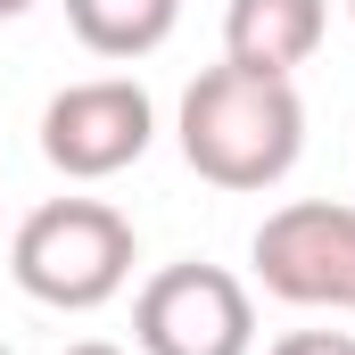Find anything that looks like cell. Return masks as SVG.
Here are the masks:
<instances>
[{
  "label": "cell",
  "mask_w": 355,
  "mask_h": 355,
  "mask_svg": "<svg viewBox=\"0 0 355 355\" xmlns=\"http://www.w3.org/2000/svg\"><path fill=\"white\" fill-rule=\"evenodd\" d=\"M182 157L190 174L215 190H272L306 149V99L289 75H257V67H207L182 91Z\"/></svg>",
  "instance_id": "obj_1"
},
{
  "label": "cell",
  "mask_w": 355,
  "mask_h": 355,
  "mask_svg": "<svg viewBox=\"0 0 355 355\" xmlns=\"http://www.w3.org/2000/svg\"><path fill=\"white\" fill-rule=\"evenodd\" d=\"M132 223L107 207V198H50L17 223L8 240V272L33 306H58V314H91L107 306L124 281H132Z\"/></svg>",
  "instance_id": "obj_2"
},
{
  "label": "cell",
  "mask_w": 355,
  "mask_h": 355,
  "mask_svg": "<svg viewBox=\"0 0 355 355\" xmlns=\"http://www.w3.org/2000/svg\"><path fill=\"white\" fill-rule=\"evenodd\" d=\"M132 347L141 355H248L257 306L248 281L223 265H166L132 297Z\"/></svg>",
  "instance_id": "obj_3"
},
{
  "label": "cell",
  "mask_w": 355,
  "mask_h": 355,
  "mask_svg": "<svg viewBox=\"0 0 355 355\" xmlns=\"http://www.w3.org/2000/svg\"><path fill=\"white\" fill-rule=\"evenodd\" d=\"M248 257H257V281L281 306L355 314V207H339V198H289V207H272L257 223Z\"/></svg>",
  "instance_id": "obj_4"
},
{
  "label": "cell",
  "mask_w": 355,
  "mask_h": 355,
  "mask_svg": "<svg viewBox=\"0 0 355 355\" xmlns=\"http://www.w3.org/2000/svg\"><path fill=\"white\" fill-rule=\"evenodd\" d=\"M157 141V107L132 75H91V83H67L50 107H42V157L67 182H107L124 166H141Z\"/></svg>",
  "instance_id": "obj_5"
},
{
  "label": "cell",
  "mask_w": 355,
  "mask_h": 355,
  "mask_svg": "<svg viewBox=\"0 0 355 355\" xmlns=\"http://www.w3.org/2000/svg\"><path fill=\"white\" fill-rule=\"evenodd\" d=\"M331 33V0H232L223 8V58L257 75H297Z\"/></svg>",
  "instance_id": "obj_6"
},
{
  "label": "cell",
  "mask_w": 355,
  "mask_h": 355,
  "mask_svg": "<svg viewBox=\"0 0 355 355\" xmlns=\"http://www.w3.org/2000/svg\"><path fill=\"white\" fill-rule=\"evenodd\" d=\"M67 25L91 58H149L182 25V0H67Z\"/></svg>",
  "instance_id": "obj_7"
},
{
  "label": "cell",
  "mask_w": 355,
  "mask_h": 355,
  "mask_svg": "<svg viewBox=\"0 0 355 355\" xmlns=\"http://www.w3.org/2000/svg\"><path fill=\"white\" fill-rule=\"evenodd\" d=\"M272 355H355V331H289Z\"/></svg>",
  "instance_id": "obj_8"
},
{
  "label": "cell",
  "mask_w": 355,
  "mask_h": 355,
  "mask_svg": "<svg viewBox=\"0 0 355 355\" xmlns=\"http://www.w3.org/2000/svg\"><path fill=\"white\" fill-rule=\"evenodd\" d=\"M67 355H124V347H107V339H75Z\"/></svg>",
  "instance_id": "obj_9"
},
{
  "label": "cell",
  "mask_w": 355,
  "mask_h": 355,
  "mask_svg": "<svg viewBox=\"0 0 355 355\" xmlns=\"http://www.w3.org/2000/svg\"><path fill=\"white\" fill-rule=\"evenodd\" d=\"M25 8H33V0H0V17H25Z\"/></svg>",
  "instance_id": "obj_10"
},
{
  "label": "cell",
  "mask_w": 355,
  "mask_h": 355,
  "mask_svg": "<svg viewBox=\"0 0 355 355\" xmlns=\"http://www.w3.org/2000/svg\"><path fill=\"white\" fill-rule=\"evenodd\" d=\"M347 17H355V0H347Z\"/></svg>",
  "instance_id": "obj_11"
}]
</instances>
